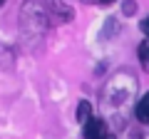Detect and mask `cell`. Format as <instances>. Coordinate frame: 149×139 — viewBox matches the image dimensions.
Instances as JSON below:
<instances>
[{
    "label": "cell",
    "instance_id": "2",
    "mask_svg": "<svg viewBox=\"0 0 149 139\" xmlns=\"http://www.w3.org/2000/svg\"><path fill=\"white\" fill-rule=\"evenodd\" d=\"M134 90H137V80L132 72H117L102 90V102H107L109 107H119L134 95Z\"/></svg>",
    "mask_w": 149,
    "mask_h": 139
},
{
    "label": "cell",
    "instance_id": "7",
    "mask_svg": "<svg viewBox=\"0 0 149 139\" xmlns=\"http://www.w3.org/2000/svg\"><path fill=\"white\" fill-rule=\"evenodd\" d=\"M139 60H142V65L149 70V45H147V42L139 45Z\"/></svg>",
    "mask_w": 149,
    "mask_h": 139
},
{
    "label": "cell",
    "instance_id": "9",
    "mask_svg": "<svg viewBox=\"0 0 149 139\" xmlns=\"http://www.w3.org/2000/svg\"><path fill=\"white\" fill-rule=\"evenodd\" d=\"M97 3H102V5H109V3H114V0H97Z\"/></svg>",
    "mask_w": 149,
    "mask_h": 139
},
{
    "label": "cell",
    "instance_id": "1",
    "mask_svg": "<svg viewBox=\"0 0 149 139\" xmlns=\"http://www.w3.org/2000/svg\"><path fill=\"white\" fill-rule=\"evenodd\" d=\"M47 8L40 0H22L20 8V35L30 50H35L42 42L45 32H47Z\"/></svg>",
    "mask_w": 149,
    "mask_h": 139
},
{
    "label": "cell",
    "instance_id": "10",
    "mask_svg": "<svg viewBox=\"0 0 149 139\" xmlns=\"http://www.w3.org/2000/svg\"><path fill=\"white\" fill-rule=\"evenodd\" d=\"M102 139H114V137H112V134H107V137H102Z\"/></svg>",
    "mask_w": 149,
    "mask_h": 139
},
{
    "label": "cell",
    "instance_id": "8",
    "mask_svg": "<svg viewBox=\"0 0 149 139\" xmlns=\"http://www.w3.org/2000/svg\"><path fill=\"white\" fill-rule=\"evenodd\" d=\"M139 27H142V32L149 38V17H147V20H142V25H139Z\"/></svg>",
    "mask_w": 149,
    "mask_h": 139
},
{
    "label": "cell",
    "instance_id": "4",
    "mask_svg": "<svg viewBox=\"0 0 149 139\" xmlns=\"http://www.w3.org/2000/svg\"><path fill=\"white\" fill-rule=\"evenodd\" d=\"M107 124H104V119H97V117H92L90 122L85 124V139H102V137H107Z\"/></svg>",
    "mask_w": 149,
    "mask_h": 139
},
{
    "label": "cell",
    "instance_id": "6",
    "mask_svg": "<svg viewBox=\"0 0 149 139\" xmlns=\"http://www.w3.org/2000/svg\"><path fill=\"white\" fill-rule=\"evenodd\" d=\"M90 119H92V104L82 99L80 104H77V122H80L82 127H85V124L90 122Z\"/></svg>",
    "mask_w": 149,
    "mask_h": 139
},
{
    "label": "cell",
    "instance_id": "3",
    "mask_svg": "<svg viewBox=\"0 0 149 139\" xmlns=\"http://www.w3.org/2000/svg\"><path fill=\"white\" fill-rule=\"evenodd\" d=\"M45 8H47V13H52L55 17H57L60 22H65V20H72L74 17V13H72V8L65 3V0H45Z\"/></svg>",
    "mask_w": 149,
    "mask_h": 139
},
{
    "label": "cell",
    "instance_id": "12",
    "mask_svg": "<svg viewBox=\"0 0 149 139\" xmlns=\"http://www.w3.org/2000/svg\"><path fill=\"white\" fill-rule=\"evenodd\" d=\"M3 3H5V0H0V5H3Z\"/></svg>",
    "mask_w": 149,
    "mask_h": 139
},
{
    "label": "cell",
    "instance_id": "11",
    "mask_svg": "<svg viewBox=\"0 0 149 139\" xmlns=\"http://www.w3.org/2000/svg\"><path fill=\"white\" fill-rule=\"evenodd\" d=\"M82 3H97V0H82Z\"/></svg>",
    "mask_w": 149,
    "mask_h": 139
},
{
    "label": "cell",
    "instance_id": "5",
    "mask_svg": "<svg viewBox=\"0 0 149 139\" xmlns=\"http://www.w3.org/2000/svg\"><path fill=\"white\" fill-rule=\"evenodd\" d=\"M134 112H137V119H139V122L149 124V92L137 102V109H134Z\"/></svg>",
    "mask_w": 149,
    "mask_h": 139
}]
</instances>
